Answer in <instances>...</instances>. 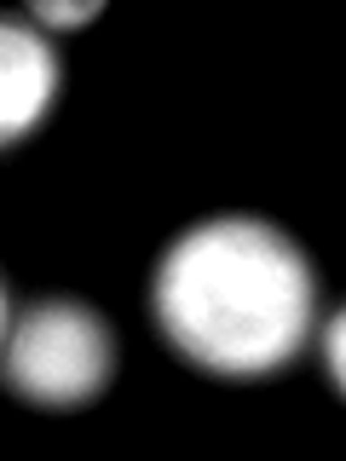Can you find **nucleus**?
I'll list each match as a JSON object with an SVG mask.
<instances>
[{
    "instance_id": "6",
    "label": "nucleus",
    "mask_w": 346,
    "mask_h": 461,
    "mask_svg": "<svg viewBox=\"0 0 346 461\" xmlns=\"http://www.w3.org/2000/svg\"><path fill=\"white\" fill-rule=\"evenodd\" d=\"M6 329H12V306H6V288H0V340H6Z\"/></svg>"
},
{
    "instance_id": "1",
    "label": "nucleus",
    "mask_w": 346,
    "mask_h": 461,
    "mask_svg": "<svg viewBox=\"0 0 346 461\" xmlns=\"http://www.w3.org/2000/svg\"><path fill=\"white\" fill-rule=\"evenodd\" d=\"M317 277L288 230L208 220L173 237L150 277V317L185 364L220 381H260L295 364L312 335Z\"/></svg>"
},
{
    "instance_id": "4",
    "label": "nucleus",
    "mask_w": 346,
    "mask_h": 461,
    "mask_svg": "<svg viewBox=\"0 0 346 461\" xmlns=\"http://www.w3.org/2000/svg\"><path fill=\"white\" fill-rule=\"evenodd\" d=\"M323 369H329V386H346V317L341 312H329V323H323Z\"/></svg>"
},
{
    "instance_id": "2",
    "label": "nucleus",
    "mask_w": 346,
    "mask_h": 461,
    "mask_svg": "<svg viewBox=\"0 0 346 461\" xmlns=\"http://www.w3.org/2000/svg\"><path fill=\"white\" fill-rule=\"evenodd\" d=\"M0 375H6L12 393L41 403V410H81L115 375V335L81 300H64V294L35 300L6 329Z\"/></svg>"
},
{
    "instance_id": "5",
    "label": "nucleus",
    "mask_w": 346,
    "mask_h": 461,
    "mask_svg": "<svg viewBox=\"0 0 346 461\" xmlns=\"http://www.w3.org/2000/svg\"><path fill=\"white\" fill-rule=\"evenodd\" d=\"M29 12H35L41 23H52V29H69V23H86V18H98L105 6H98V0H76V6H69V0H35Z\"/></svg>"
},
{
    "instance_id": "3",
    "label": "nucleus",
    "mask_w": 346,
    "mask_h": 461,
    "mask_svg": "<svg viewBox=\"0 0 346 461\" xmlns=\"http://www.w3.org/2000/svg\"><path fill=\"white\" fill-rule=\"evenodd\" d=\"M58 98V52L18 18H0V150L29 139Z\"/></svg>"
}]
</instances>
